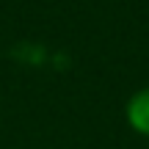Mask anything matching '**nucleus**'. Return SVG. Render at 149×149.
<instances>
[{
	"label": "nucleus",
	"mask_w": 149,
	"mask_h": 149,
	"mask_svg": "<svg viewBox=\"0 0 149 149\" xmlns=\"http://www.w3.org/2000/svg\"><path fill=\"white\" fill-rule=\"evenodd\" d=\"M124 119H127L133 133L149 138V86L130 94L127 105H124Z\"/></svg>",
	"instance_id": "1"
}]
</instances>
